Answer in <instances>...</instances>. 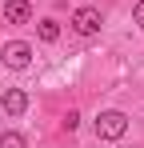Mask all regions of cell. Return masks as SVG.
<instances>
[{
  "label": "cell",
  "instance_id": "cell-1",
  "mask_svg": "<svg viewBox=\"0 0 144 148\" xmlns=\"http://www.w3.org/2000/svg\"><path fill=\"white\" fill-rule=\"evenodd\" d=\"M124 132H128V116H124V112L108 108V112L96 116V136H100V140H120Z\"/></svg>",
  "mask_w": 144,
  "mask_h": 148
},
{
  "label": "cell",
  "instance_id": "cell-2",
  "mask_svg": "<svg viewBox=\"0 0 144 148\" xmlns=\"http://www.w3.org/2000/svg\"><path fill=\"white\" fill-rule=\"evenodd\" d=\"M0 60H4L8 68H16V72H20V68L32 64V44H24V40H8L4 52H0Z\"/></svg>",
  "mask_w": 144,
  "mask_h": 148
},
{
  "label": "cell",
  "instance_id": "cell-3",
  "mask_svg": "<svg viewBox=\"0 0 144 148\" xmlns=\"http://www.w3.org/2000/svg\"><path fill=\"white\" fill-rule=\"evenodd\" d=\"M72 28H76L80 36H96V32H100V12L88 8V4L76 8V12H72Z\"/></svg>",
  "mask_w": 144,
  "mask_h": 148
},
{
  "label": "cell",
  "instance_id": "cell-4",
  "mask_svg": "<svg viewBox=\"0 0 144 148\" xmlns=\"http://www.w3.org/2000/svg\"><path fill=\"white\" fill-rule=\"evenodd\" d=\"M4 20H8V24H28V20H32V4H28V0H8V4H4Z\"/></svg>",
  "mask_w": 144,
  "mask_h": 148
},
{
  "label": "cell",
  "instance_id": "cell-5",
  "mask_svg": "<svg viewBox=\"0 0 144 148\" xmlns=\"http://www.w3.org/2000/svg\"><path fill=\"white\" fill-rule=\"evenodd\" d=\"M0 104H4V112H8V116H20L24 108H28V92H24V88H8Z\"/></svg>",
  "mask_w": 144,
  "mask_h": 148
},
{
  "label": "cell",
  "instance_id": "cell-6",
  "mask_svg": "<svg viewBox=\"0 0 144 148\" xmlns=\"http://www.w3.org/2000/svg\"><path fill=\"white\" fill-rule=\"evenodd\" d=\"M36 32H40V40H48V44H52V40H60V24H56V20H40Z\"/></svg>",
  "mask_w": 144,
  "mask_h": 148
},
{
  "label": "cell",
  "instance_id": "cell-7",
  "mask_svg": "<svg viewBox=\"0 0 144 148\" xmlns=\"http://www.w3.org/2000/svg\"><path fill=\"white\" fill-rule=\"evenodd\" d=\"M0 148H24V136L20 132H0Z\"/></svg>",
  "mask_w": 144,
  "mask_h": 148
},
{
  "label": "cell",
  "instance_id": "cell-8",
  "mask_svg": "<svg viewBox=\"0 0 144 148\" xmlns=\"http://www.w3.org/2000/svg\"><path fill=\"white\" fill-rule=\"evenodd\" d=\"M76 124H80V116H76V112H64V128H68V132L76 128Z\"/></svg>",
  "mask_w": 144,
  "mask_h": 148
},
{
  "label": "cell",
  "instance_id": "cell-9",
  "mask_svg": "<svg viewBox=\"0 0 144 148\" xmlns=\"http://www.w3.org/2000/svg\"><path fill=\"white\" fill-rule=\"evenodd\" d=\"M132 20H136V24L144 28V0H140V4H136V12H132Z\"/></svg>",
  "mask_w": 144,
  "mask_h": 148
}]
</instances>
